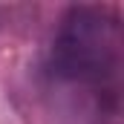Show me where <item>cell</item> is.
<instances>
[{
  "instance_id": "obj_1",
  "label": "cell",
  "mask_w": 124,
  "mask_h": 124,
  "mask_svg": "<svg viewBox=\"0 0 124 124\" xmlns=\"http://www.w3.org/2000/svg\"><path fill=\"white\" fill-rule=\"evenodd\" d=\"M121 66V23L107 6L66 9L55 43L52 72L66 84H84L104 93L116 90Z\"/></svg>"
}]
</instances>
